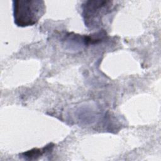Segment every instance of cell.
Wrapping results in <instances>:
<instances>
[{
  "label": "cell",
  "instance_id": "6da1fadb",
  "mask_svg": "<svg viewBox=\"0 0 161 161\" xmlns=\"http://www.w3.org/2000/svg\"><path fill=\"white\" fill-rule=\"evenodd\" d=\"M13 16L15 24L25 27L36 24L44 14L45 6L43 1H13Z\"/></svg>",
  "mask_w": 161,
  "mask_h": 161
},
{
  "label": "cell",
  "instance_id": "7a4b0ae2",
  "mask_svg": "<svg viewBox=\"0 0 161 161\" xmlns=\"http://www.w3.org/2000/svg\"><path fill=\"white\" fill-rule=\"evenodd\" d=\"M112 2L107 1H88L82 4V15L85 24L91 28L97 26L102 17L110 12Z\"/></svg>",
  "mask_w": 161,
  "mask_h": 161
}]
</instances>
